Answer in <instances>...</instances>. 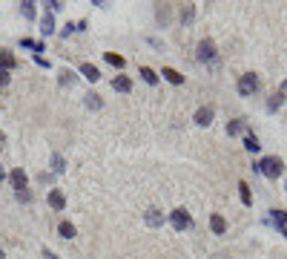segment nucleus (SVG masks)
Returning <instances> with one entry per match:
<instances>
[{
  "label": "nucleus",
  "instance_id": "obj_1",
  "mask_svg": "<svg viewBox=\"0 0 287 259\" xmlns=\"http://www.w3.org/2000/svg\"><path fill=\"white\" fill-rule=\"evenodd\" d=\"M253 170H259V173H262V176H267V178H279L282 173H285V164H282V158L267 156V158H262L259 164H253Z\"/></svg>",
  "mask_w": 287,
  "mask_h": 259
},
{
  "label": "nucleus",
  "instance_id": "obj_2",
  "mask_svg": "<svg viewBox=\"0 0 287 259\" xmlns=\"http://www.w3.org/2000/svg\"><path fill=\"white\" fill-rule=\"evenodd\" d=\"M256 92H259V75H253V72L241 75L239 78V95L250 98V95H256Z\"/></svg>",
  "mask_w": 287,
  "mask_h": 259
},
{
  "label": "nucleus",
  "instance_id": "obj_3",
  "mask_svg": "<svg viewBox=\"0 0 287 259\" xmlns=\"http://www.w3.org/2000/svg\"><path fill=\"white\" fill-rule=\"evenodd\" d=\"M195 58L201 60V64H207V60H216V44H213L210 38H204V40L198 44V49H195Z\"/></svg>",
  "mask_w": 287,
  "mask_h": 259
},
{
  "label": "nucleus",
  "instance_id": "obj_4",
  "mask_svg": "<svg viewBox=\"0 0 287 259\" xmlns=\"http://www.w3.org/2000/svg\"><path fill=\"white\" fill-rule=\"evenodd\" d=\"M170 222H172V228H175V230H187V228L193 224V219H190V213L184 210V208H178V210L170 213Z\"/></svg>",
  "mask_w": 287,
  "mask_h": 259
},
{
  "label": "nucleus",
  "instance_id": "obj_5",
  "mask_svg": "<svg viewBox=\"0 0 287 259\" xmlns=\"http://www.w3.org/2000/svg\"><path fill=\"white\" fill-rule=\"evenodd\" d=\"M213 116H216V112H213V106H198V110H195V116H193V121L198 124V127H210V124H213Z\"/></svg>",
  "mask_w": 287,
  "mask_h": 259
},
{
  "label": "nucleus",
  "instance_id": "obj_6",
  "mask_svg": "<svg viewBox=\"0 0 287 259\" xmlns=\"http://www.w3.org/2000/svg\"><path fill=\"white\" fill-rule=\"evenodd\" d=\"M26 184H29V176L23 173V167H17V170H11V188H14V193H20V190H26Z\"/></svg>",
  "mask_w": 287,
  "mask_h": 259
},
{
  "label": "nucleus",
  "instance_id": "obj_7",
  "mask_svg": "<svg viewBox=\"0 0 287 259\" xmlns=\"http://www.w3.org/2000/svg\"><path fill=\"white\" fill-rule=\"evenodd\" d=\"M144 222H147L149 228H161V224H164V213H161L158 208H149V210L144 213Z\"/></svg>",
  "mask_w": 287,
  "mask_h": 259
},
{
  "label": "nucleus",
  "instance_id": "obj_8",
  "mask_svg": "<svg viewBox=\"0 0 287 259\" xmlns=\"http://www.w3.org/2000/svg\"><path fill=\"white\" fill-rule=\"evenodd\" d=\"M210 228H213V234L224 236V234H227V222H224V216L213 213V216H210Z\"/></svg>",
  "mask_w": 287,
  "mask_h": 259
},
{
  "label": "nucleus",
  "instance_id": "obj_9",
  "mask_svg": "<svg viewBox=\"0 0 287 259\" xmlns=\"http://www.w3.org/2000/svg\"><path fill=\"white\" fill-rule=\"evenodd\" d=\"M40 32H43V38L55 35V18H52V12H46L43 18H40Z\"/></svg>",
  "mask_w": 287,
  "mask_h": 259
},
{
  "label": "nucleus",
  "instance_id": "obj_10",
  "mask_svg": "<svg viewBox=\"0 0 287 259\" xmlns=\"http://www.w3.org/2000/svg\"><path fill=\"white\" fill-rule=\"evenodd\" d=\"M112 90H115V92H129V90H132V81H129L126 75H115V78H112Z\"/></svg>",
  "mask_w": 287,
  "mask_h": 259
},
{
  "label": "nucleus",
  "instance_id": "obj_11",
  "mask_svg": "<svg viewBox=\"0 0 287 259\" xmlns=\"http://www.w3.org/2000/svg\"><path fill=\"white\" fill-rule=\"evenodd\" d=\"M80 75L86 78V81H101V72H98V66H92V64H80Z\"/></svg>",
  "mask_w": 287,
  "mask_h": 259
},
{
  "label": "nucleus",
  "instance_id": "obj_12",
  "mask_svg": "<svg viewBox=\"0 0 287 259\" xmlns=\"http://www.w3.org/2000/svg\"><path fill=\"white\" fill-rule=\"evenodd\" d=\"M161 75H164L170 84H175V86H181V84H184V75L178 70H172V66H164V70H161Z\"/></svg>",
  "mask_w": 287,
  "mask_h": 259
},
{
  "label": "nucleus",
  "instance_id": "obj_13",
  "mask_svg": "<svg viewBox=\"0 0 287 259\" xmlns=\"http://www.w3.org/2000/svg\"><path fill=\"white\" fill-rule=\"evenodd\" d=\"M83 106H86V110H101V106H103L101 95H98V92H86V95H83Z\"/></svg>",
  "mask_w": 287,
  "mask_h": 259
},
{
  "label": "nucleus",
  "instance_id": "obj_14",
  "mask_svg": "<svg viewBox=\"0 0 287 259\" xmlns=\"http://www.w3.org/2000/svg\"><path fill=\"white\" fill-rule=\"evenodd\" d=\"M49 204H52L55 210H63V208H66V196H63L60 190H52V193H49Z\"/></svg>",
  "mask_w": 287,
  "mask_h": 259
},
{
  "label": "nucleus",
  "instance_id": "obj_15",
  "mask_svg": "<svg viewBox=\"0 0 287 259\" xmlns=\"http://www.w3.org/2000/svg\"><path fill=\"white\" fill-rule=\"evenodd\" d=\"M244 130H247V121H244V118H236V121L227 124V136H241Z\"/></svg>",
  "mask_w": 287,
  "mask_h": 259
},
{
  "label": "nucleus",
  "instance_id": "obj_16",
  "mask_svg": "<svg viewBox=\"0 0 287 259\" xmlns=\"http://www.w3.org/2000/svg\"><path fill=\"white\" fill-rule=\"evenodd\" d=\"M193 20H195V6H193V3H184V6H181V24L190 26Z\"/></svg>",
  "mask_w": 287,
  "mask_h": 259
},
{
  "label": "nucleus",
  "instance_id": "obj_17",
  "mask_svg": "<svg viewBox=\"0 0 287 259\" xmlns=\"http://www.w3.org/2000/svg\"><path fill=\"white\" fill-rule=\"evenodd\" d=\"M244 150H247V153H259V150H262V144H259V138H256L253 132L244 136Z\"/></svg>",
  "mask_w": 287,
  "mask_h": 259
},
{
  "label": "nucleus",
  "instance_id": "obj_18",
  "mask_svg": "<svg viewBox=\"0 0 287 259\" xmlns=\"http://www.w3.org/2000/svg\"><path fill=\"white\" fill-rule=\"evenodd\" d=\"M138 75H141L149 86H155V84H158V75H155V70H149V66H141V70H138Z\"/></svg>",
  "mask_w": 287,
  "mask_h": 259
},
{
  "label": "nucleus",
  "instance_id": "obj_19",
  "mask_svg": "<svg viewBox=\"0 0 287 259\" xmlns=\"http://www.w3.org/2000/svg\"><path fill=\"white\" fill-rule=\"evenodd\" d=\"M239 196H241V202H244L247 208L253 204V193H250V184H247V182H239Z\"/></svg>",
  "mask_w": 287,
  "mask_h": 259
},
{
  "label": "nucleus",
  "instance_id": "obj_20",
  "mask_svg": "<svg viewBox=\"0 0 287 259\" xmlns=\"http://www.w3.org/2000/svg\"><path fill=\"white\" fill-rule=\"evenodd\" d=\"M14 64H17V60H14V55H11L9 49H0V66H3V70H11Z\"/></svg>",
  "mask_w": 287,
  "mask_h": 259
},
{
  "label": "nucleus",
  "instance_id": "obj_21",
  "mask_svg": "<svg viewBox=\"0 0 287 259\" xmlns=\"http://www.w3.org/2000/svg\"><path fill=\"white\" fill-rule=\"evenodd\" d=\"M155 18H158L161 26H167V24H170V6H167V3H161L158 9H155Z\"/></svg>",
  "mask_w": 287,
  "mask_h": 259
},
{
  "label": "nucleus",
  "instance_id": "obj_22",
  "mask_svg": "<svg viewBox=\"0 0 287 259\" xmlns=\"http://www.w3.org/2000/svg\"><path fill=\"white\" fill-rule=\"evenodd\" d=\"M57 234L63 236V239H72V236H75V224H72V222H60V224H57Z\"/></svg>",
  "mask_w": 287,
  "mask_h": 259
},
{
  "label": "nucleus",
  "instance_id": "obj_23",
  "mask_svg": "<svg viewBox=\"0 0 287 259\" xmlns=\"http://www.w3.org/2000/svg\"><path fill=\"white\" fill-rule=\"evenodd\" d=\"M34 6H37V3H32V0H23V3H20V12H23L26 20H32V18H34Z\"/></svg>",
  "mask_w": 287,
  "mask_h": 259
},
{
  "label": "nucleus",
  "instance_id": "obj_24",
  "mask_svg": "<svg viewBox=\"0 0 287 259\" xmlns=\"http://www.w3.org/2000/svg\"><path fill=\"white\" fill-rule=\"evenodd\" d=\"M75 81H78V75H75V72H69V70L60 72V86H75Z\"/></svg>",
  "mask_w": 287,
  "mask_h": 259
},
{
  "label": "nucleus",
  "instance_id": "obj_25",
  "mask_svg": "<svg viewBox=\"0 0 287 259\" xmlns=\"http://www.w3.org/2000/svg\"><path fill=\"white\" fill-rule=\"evenodd\" d=\"M20 46L23 49H32V52H43V44H40V40H32V38H23Z\"/></svg>",
  "mask_w": 287,
  "mask_h": 259
},
{
  "label": "nucleus",
  "instance_id": "obj_26",
  "mask_svg": "<svg viewBox=\"0 0 287 259\" xmlns=\"http://www.w3.org/2000/svg\"><path fill=\"white\" fill-rule=\"evenodd\" d=\"M282 104H285V98H282L279 92H273V95H270V101H267V110L276 112V110H282Z\"/></svg>",
  "mask_w": 287,
  "mask_h": 259
},
{
  "label": "nucleus",
  "instance_id": "obj_27",
  "mask_svg": "<svg viewBox=\"0 0 287 259\" xmlns=\"http://www.w3.org/2000/svg\"><path fill=\"white\" fill-rule=\"evenodd\" d=\"M52 170H55V173H63V170H66V158H63L60 153L52 156Z\"/></svg>",
  "mask_w": 287,
  "mask_h": 259
},
{
  "label": "nucleus",
  "instance_id": "obj_28",
  "mask_svg": "<svg viewBox=\"0 0 287 259\" xmlns=\"http://www.w3.org/2000/svg\"><path fill=\"white\" fill-rule=\"evenodd\" d=\"M103 58L109 60V64H112L115 70H121V66H124V58H121V55H115V52H106V55H103Z\"/></svg>",
  "mask_w": 287,
  "mask_h": 259
},
{
  "label": "nucleus",
  "instance_id": "obj_29",
  "mask_svg": "<svg viewBox=\"0 0 287 259\" xmlns=\"http://www.w3.org/2000/svg\"><path fill=\"white\" fill-rule=\"evenodd\" d=\"M270 219L276 224H287V210H270Z\"/></svg>",
  "mask_w": 287,
  "mask_h": 259
},
{
  "label": "nucleus",
  "instance_id": "obj_30",
  "mask_svg": "<svg viewBox=\"0 0 287 259\" xmlns=\"http://www.w3.org/2000/svg\"><path fill=\"white\" fill-rule=\"evenodd\" d=\"M72 32H78V26H75V24H66L63 29H60V38H69Z\"/></svg>",
  "mask_w": 287,
  "mask_h": 259
},
{
  "label": "nucleus",
  "instance_id": "obj_31",
  "mask_svg": "<svg viewBox=\"0 0 287 259\" xmlns=\"http://www.w3.org/2000/svg\"><path fill=\"white\" fill-rule=\"evenodd\" d=\"M17 196V202H32V193L29 190H20V193H14Z\"/></svg>",
  "mask_w": 287,
  "mask_h": 259
},
{
  "label": "nucleus",
  "instance_id": "obj_32",
  "mask_svg": "<svg viewBox=\"0 0 287 259\" xmlns=\"http://www.w3.org/2000/svg\"><path fill=\"white\" fill-rule=\"evenodd\" d=\"M6 84H9V70L0 66V86H6Z\"/></svg>",
  "mask_w": 287,
  "mask_h": 259
},
{
  "label": "nucleus",
  "instance_id": "obj_33",
  "mask_svg": "<svg viewBox=\"0 0 287 259\" xmlns=\"http://www.w3.org/2000/svg\"><path fill=\"white\" fill-rule=\"evenodd\" d=\"M34 64H37V66H46V70H49V66H52V64H49V60L43 58V55H34Z\"/></svg>",
  "mask_w": 287,
  "mask_h": 259
},
{
  "label": "nucleus",
  "instance_id": "obj_34",
  "mask_svg": "<svg viewBox=\"0 0 287 259\" xmlns=\"http://www.w3.org/2000/svg\"><path fill=\"white\" fill-rule=\"evenodd\" d=\"M46 6H49V12H57V9H60V6H63V3H60V0H49V3H46Z\"/></svg>",
  "mask_w": 287,
  "mask_h": 259
},
{
  "label": "nucleus",
  "instance_id": "obj_35",
  "mask_svg": "<svg viewBox=\"0 0 287 259\" xmlns=\"http://www.w3.org/2000/svg\"><path fill=\"white\" fill-rule=\"evenodd\" d=\"M279 95L287 101V81H282V86H279Z\"/></svg>",
  "mask_w": 287,
  "mask_h": 259
},
{
  "label": "nucleus",
  "instance_id": "obj_36",
  "mask_svg": "<svg viewBox=\"0 0 287 259\" xmlns=\"http://www.w3.org/2000/svg\"><path fill=\"white\" fill-rule=\"evenodd\" d=\"M43 256H46V259H57L55 254H52V250H46V248H43Z\"/></svg>",
  "mask_w": 287,
  "mask_h": 259
},
{
  "label": "nucleus",
  "instance_id": "obj_37",
  "mask_svg": "<svg viewBox=\"0 0 287 259\" xmlns=\"http://www.w3.org/2000/svg\"><path fill=\"white\" fill-rule=\"evenodd\" d=\"M3 142H6V136H3V132H0V147H3Z\"/></svg>",
  "mask_w": 287,
  "mask_h": 259
},
{
  "label": "nucleus",
  "instance_id": "obj_38",
  "mask_svg": "<svg viewBox=\"0 0 287 259\" xmlns=\"http://www.w3.org/2000/svg\"><path fill=\"white\" fill-rule=\"evenodd\" d=\"M3 178H6V173H3V167H0V182H3Z\"/></svg>",
  "mask_w": 287,
  "mask_h": 259
},
{
  "label": "nucleus",
  "instance_id": "obj_39",
  "mask_svg": "<svg viewBox=\"0 0 287 259\" xmlns=\"http://www.w3.org/2000/svg\"><path fill=\"white\" fill-rule=\"evenodd\" d=\"M0 259H6V254H3V248H0Z\"/></svg>",
  "mask_w": 287,
  "mask_h": 259
}]
</instances>
